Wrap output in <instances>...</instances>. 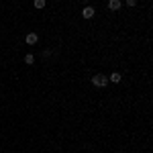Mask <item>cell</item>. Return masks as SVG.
<instances>
[{"mask_svg":"<svg viewBox=\"0 0 153 153\" xmlns=\"http://www.w3.org/2000/svg\"><path fill=\"white\" fill-rule=\"evenodd\" d=\"M90 84L94 86V88H108L110 82H108V76L102 74V71H98V74H92L90 76Z\"/></svg>","mask_w":153,"mask_h":153,"instance_id":"cell-1","label":"cell"},{"mask_svg":"<svg viewBox=\"0 0 153 153\" xmlns=\"http://www.w3.org/2000/svg\"><path fill=\"white\" fill-rule=\"evenodd\" d=\"M23 41H25V45L35 47V45H39V41H41V33H37V31H29V33H25Z\"/></svg>","mask_w":153,"mask_h":153,"instance_id":"cell-2","label":"cell"},{"mask_svg":"<svg viewBox=\"0 0 153 153\" xmlns=\"http://www.w3.org/2000/svg\"><path fill=\"white\" fill-rule=\"evenodd\" d=\"M123 6H125L123 0H106V10H110V12H118Z\"/></svg>","mask_w":153,"mask_h":153,"instance_id":"cell-3","label":"cell"},{"mask_svg":"<svg viewBox=\"0 0 153 153\" xmlns=\"http://www.w3.org/2000/svg\"><path fill=\"white\" fill-rule=\"evenodd\" d=\"M123 80H125V74L123 71H110L108 74V82L110 84H120Z\"/></svg>","mask_w":153,"mask_h":153,"instance_id":"cell-4","label":"cell"},{"mask_svg":"<svg viewBox=\"0 0 153 153\" xmlns=\"http://www.w3.org/2000/svg\"><path fill=\"white\" fill-rule=\"evenodd\" d=\"M35 53H33V51H27V53H25V55H23V63H25V65H35V63H37V61H35Z\"/></svg>","mask_w":153,"mask_h":153,"instance_id":"cell-5","label":"cell"},{"mask_svg":"<svg viewBox=\"0 0 153 153\" xmlns=\"http://www.w3.org/2000/svg\"><path fill=\"white\" fill-rule=\"evenodd\" d=\"M33 8L35 10H45L47 8V0H33Z\"/></svg>","mask_w":153,"mask_h":153,"instance_id":"cell-6","label":"cell"},{"mask_svg":"<svg viewBox=\"0 0 153 153\" xmlns=\"http://www.w3.org/2000/svg\"><path fill=\"white\" fill-rule=\"evenodd\" d=\"M123 4H125L127 8H135V6L139 4V0H123Z\"/></svg>","mask_w":153,"mask_h":153,"instance_id":"cell-7","label":"cell"}]
</instances>
